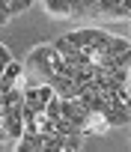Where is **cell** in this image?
<instances>
[{
	"label": "cell",
	"instance_id": "6da1fadb",
	"mask_svg": "<svg viewBox=\"0 0 131 152\" xmlns=\"http://www.w3.org/2000/svg\"><path fill=\"white\" fill-rule=\"evenodd\" d=\"M110 33L98 30V27H81V30H72L69 39L75 42V48H84V51H104V42H107Z\"/></svg>",
	"mask_w": 131,
	"mask_h": 152
},
{
	"label": "cell",
	"instance_id": "30bf717a",
	"mask_svg": "<svg viewBox=\"0 0 131 152\" xmlns=\"http://www.w3.org/2000/svg\"><path fill=\"white\" fill-rule=\"evenodd\" d=\"M9 18H12V15H9V12H6V9H0V24H6V21H9Z\"/></svg>",
	"mask_w": 131,
	"mask_h": 152
},
{
	"label": "cell",
	"instance_id": "52a82bcc",
	"mask_svg": "<svg viewBox=\"0 0 131 152\" xmlns=\"http://www.w3.org/2000/svg\"><path fill=\"white\" fill-rule=\"evenodd\" d=\"M45 113H48L54 122H60V119H63V96H57V93H54V96H51V102H48V107H45Z\"/></svg>",
	"mask_w": 131,
	"mask_h": 152
},
{
	"label": "cell",
	"instance_id": "8fae6325",
	"mask_svg": "<svg viewBox=\"0 0 131 152\" xmlns=\"http://www.w3.org/2000/svg\"><path fill=\"white\" fill-rule=\"evenodd\" d=\"M122 6H125V9H128V12H131V0H122Z\"/></svg>",
	"mask_w": 131,
	"mask_h": 152
},
{
	"label": "cell",
	"instance_id": "7a4b0ae2",
	"mask_svg": "<svg viewBox=\"0 0 131 152\" xmlns=\"http://www.w3.org/2000/svg\"><path fill=\"white\" fill-rule=\"evenodd\" d=\"M54 57H57V48H54V45H39V48H33V51L27 54V66H30V69H39L45 78H48Z\"/></svg>",
	"mask_w": 131,
	"mask_h": 152
},
{
	"label": "cell",
	"instance_id": "277c9868",
	"mask_svg": "<svg viewBox=\"0 0 131 152\" xmlns=\"http://www.w3.org/2000/svg\"><path fill=\"white\" fill-rule=\"evenodd\" d=\"M110 131V122L104 116V110H95V113H87V125H84V137L87 134H104Z\"/></svg>",
	"mask_w": 131,
	"mask_h": 152
},
{
	"label": "cell",
	"instance_id": "3957f363",
	"mask_svg": "<svg viewBox=\"0 0 131 152\" xmlns=\"http://www.w3.org/2000/svg\"><path fill=\"white\" fill-rule=\"evenodd\" d=\"M45 143H48V137H42L36 131H24V137L15 143V149L18 152H45Z\"/></svg>",
	"mask_w": 131,
	"mask_h": 152
},
{
	"label": "cell",
	"instance_id": "5b68a950",
	"mask_svg": "<svg viewBox=\"0 0 131 152\" xmlns=\"http://www.w3.org/2000/svg\"><path fill=\"white\" fill-rule=\"evenodd\" d=\"M42 6L51 18H69L72 15V0H42Z\"/></svg>",
	"mask_w": 131,
	"mask_h": 152
},
{
	"label": "cell",
	"instance_id": "9c48e42d",
	"mask_svg": "<svg viewBox=\"0 0 131 152\" xmlns=\"http://www.w3.org/2000/svg\"><path fill=\"white\" fill-rule=\"evenodd\" d=\"M104 18H113V21H119V18H131V12H128V9H125L122 3H116V6H113V9H110V12L104 15Z\"/></svg>",
	"mask_w": 131,
	"mask_h": 152
},
{
	"label": "cell",
	"instance_id": "8992f818",
	"mask_svg": "<svg viewBox=\"0 0 131 152\" xmlns=\"http://www.w3.org/2000/svg\"><path fill=\"white\" fill-rule=\"evenodd\" d=\"M128 48H131V42H128V39H122V36H107V42H104V51H101V54L116 57V54H122V51H128Z\"/></svg>",
	"mask_w": 131,
	"mask_h": 152
},
{
	"label": "cell",
	"instance_id": "7c38bea8",
	"mask_svg": "<svg viewBox=\"0 0 131 152\" xmlns=\"http://www.w3.org/2000/svg\"><path fill=\"white\" fill-rule=\"evenodd\" d=\"M0 122H3V104H0Z\"/></svg>",
	"mask_w": 131,
	"mask_h": 152
},
{
	"label": "cell",
	"instance_id": "ba28073f",
	"mask_svg": "<svg viewBox=\"0 0 131 152\" xmlns=\"http://www.w3.org/2000/svg\"><path fill=\"white\" fill-rule=\"evenodd\" d=\"M113 69H131V48L113 57Z\"/></svg>",
	"mask_w": 131,
	"mask_h": 152
}]
</instances>
